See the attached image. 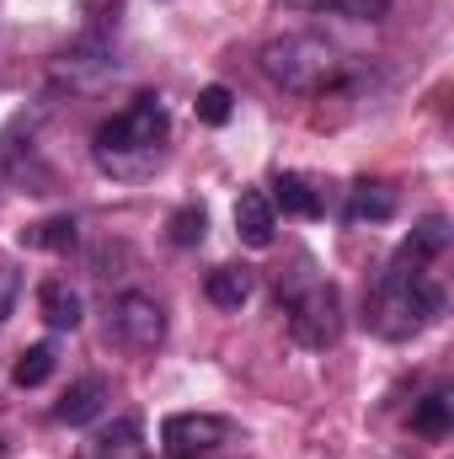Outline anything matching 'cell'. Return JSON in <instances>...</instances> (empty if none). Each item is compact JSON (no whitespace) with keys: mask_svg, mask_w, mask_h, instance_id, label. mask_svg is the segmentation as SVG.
<instances>
[{"mask_svg":"<svg viewBox=\"0 0 454 459\" xmlns=\"http://www.w3.org/2000/svg\"><path fill=\"white\" fill-rule=\"evenodd\" d=\"M444 310H450L444 283H439L428 267H412V262H390V267L374 278L369 299H363V321H369V332L385 337V342H412V337H423L428 326L444 321Z\"/></svg>","mask_w":454,"mask_h":459,"instance_id":"6da1fadb","label":"cell"},{"mask_svg":"<svg viewBox=\"0 0 454 459\" xmlns=\"http://www.w3.org/2000/svg\"><path fill=\"white\" fill-rule=\"evenodd\" d=\"M166 139H171V113H166V102H161L155 91H144V97H134L123 113L97 123L92 155H97V166L113 171V177H144V171L161 160Z\"/></svg>","mask_w":454,"mask_h":459,"instance_id":"7a4b0ae2","label":"cell"},{"mask_svg":"<svg viewBox=\"0 0 454 459\" xmlns=\"http://www.w3.org/2000/svg\"><path fill=\"white\" fill-rule=\"evenodd\" d=\"M257 65H262V75L273 86H284L294 97H321V91H332L353 75V59H342L337 43L316 38V32H289V38L262 43Z\"/></svg>","mask_w":454,"mask_h":459,"instance_id":"3957f363","label":"cell"},{"mask_svg":"<svg viewBox=\"0 0 454 459\" xmlns=\"http://www.w3.org/2000/svg\"><path fill=\"white\" fill-rule=\"evenodd\" d=\"M278 310L289 321V337L310 352H321L342 337V299L327 278L300 273L294 283H278Z\"/></svg>","mask_w":454,"mask_h":459,"instance_id":"277c9868","label":"cell"},{"mask_svg":"<svg viewBox=\"0 0 454 459\" xmlns=\"http://www.w3.org/2000/svg\"><path fill=\"white\" fill-rule=\"evenodd\" d=\"M230 444H240V428L214 411H171L161 422V449L166 459H214Z\"/></svg>","mask_w":454,"mask_h":459,"instance_id":"5b68a950","label":"cell"},{"mask_svg":"<svg viewBox=\"0 0 454 459\" xmlns=\"http://www.w3.org/2000/svg\"><path fill=\"white\" fill-rule=\"evenodd\" d=\"M108 337L123 352H139V358L155 352V347L166 342V305L155 294H139V289L118 294L113 305H108Z\"/></svg>","mask_w":454,"mask_h":459,"instance_id":"8992f818","label":"cell"},{"mask_svg":"<svg viewBox=\"0 0 454 459\" xmlns=\"http://www.w3.org/2000/svg\"><path fill=\"white\" fill-rule=\"evenodd\" d=\"M108 401H113V385H108L102 374H86V379H75V385L54 401V422H59V428H86V422H97V417L108 411Z\"/></svg>","mask_w":454,"mask_h":459,"instance_id":"52a82bcc","label":"cell"},{"mask_svg":"<svg viewBox=\"0 0 454 459\" xmlns=\"http://www.w3.org/2000/svg\"><path fill=\"white\" fill-rule=\"evenodd\" d=\"M235 235H240L251 251H267V246L278 240V209H273V198H267L262 187H246V193L235 198Z\"/></svg>","mask_w":454,"mask_h":459,"instance_id":"ba28073f","label":"cell"},{"mask_svg":"<svg viewBox=\"0 0 454 459\" xmlns=\"http://www.w3.org/2000/svg\"><path fill=\"white\" fill-rule=\"evenodd\" d=\"M267 198H273V209H284L289 220H321V214H327L321 187H316L310 177H300V171H278Z\"/></svg>","mask_w":454,"mask_h":459,"instance_id":"9c48e42d","label":"cell"},{"mask_svg":"<svg viewBox=\"0 0 454 459\" xmlns=\"http://www.w3.org/2000/svg\"><path fill=\"white\" fill-rule=\"evenodd\" d=\"M38 316H43L48 332H75L86 321V305H81V294L65 278H43L38 283Z\"/></svg>","mask_w":454,"mask_h":459,"instance_id":"30bf717a","label":"cell"},{"mask_svg":"<svg viewBox=\"0 0 454 459\" xmlns=\"http://www.w3.org/2000/svg\"><path fill=\"white\" fill-rule=\"evenodd\" d=\"M86 459H150V444H144V422L139 417H118L113 428H102L92 438Z\"/></svg>","mask_w":454,"mask_h":459,"instance_id":"8fae6325","label":"cell"},{"mask_svg":"<svg viewBox=\"0 0 454 459\" xmlns=\"http://www.w3.org/2000/svg\"><path fill=\"white\" fill-rule=\"evenodd\" d=\"M396 0H278L294 16H342V22H385Z\"/></svg>","mask_w":454,"mask_h":459,"instance_id":"7c38bea8","label":"cell"},{"mask_svg":"<svg viewBox=\"0 0 454 459\" xmlns=\"http://www.w3.org/2000/svg\"><path fill=\"white\" fill-rule=\"evenodd\" d=\"M342 220L347 225H385V220H396V193L385 182H353Z\"/></svg>","mask_w":454,"mask_h":459,"instance_id":"4fadbf2b","label":"cell"},{"mask_svg":"<svg viewBox=\"0 0 454 459\" xmlns=\"http://www.w3.org/2000/svg\"><path fill=\"white\" fill-rule=\"evenodd\" d=\"M204 294H209V305H220V310H240V305L257 294V273L240 267V262H225V267H214V273L204 278Z\"/></svg>","mask_w":454,"mask_h":459,"instance_id":"5bb4252c","label":"cell"},{"mask_svg":"<svg viewBox=\"0 0 454 459\" xmlns=\"http://www.w3.org/2000/svg\"><path fill=\"white\" fill-rule=\"evenodd\" d=\"M81 240V225H75V214H48V220H38V225H27L16 235V246L22 251H70Z\"/></svg>","mask_w":454,"mask_h":459,"instance_id":"9a60e30c","label":"cell"},{"mask_svg":"<svg viewBox=\"0 0 454 459\" xmlns=\"http://www.w3.org/2000/svg\"><path fill=\"white\" fill-rule=\"evenodd\" d=\"M450 246V220L444 214H433V220H423V225L412 230L406 240H401V251H396V262H412V267H428L439 251Z\"/></svg>","mask_w":454,"mask_h":459,"instance_id":"2e32d148","label":"cell"},{"mask_svg":"<svg viewBox=\"0 0 454 459\" xmlns=\"http://www.w3.org/2000/svg\"><path fill=\"white\" fill-rule=\"evenodd\" d=\"M54 363H59V352H54V342H32L16 352V363H11V385L16 390H38L48 374H54Z\"/></svg>","mask_w":454,"mask_h":459,"instance_id":"e0dca14e","label":"cell"},{"mask_svg":"<svg viewBox=\"0 0 454 459\" xmlns=\"http://www.w3.org/2000/svg\"><path fill=\"white\" fill-rule=\"evenodd\" d=\"M454 428V401L444 390H433V395H423L417 406H412V433H423V438H450Z\"/></svg>","mask_w":454,"mask_h":459,"instance_id":"ac0fdd59","label":"cell"},{"mask_svg":"<svg viewBox=\"0 0 454 459\" xmlns=\"http://www.w3.org/2000/svg\"><path fill=\"white\" fill-rule=\"evenodd\" d=\"M204 230H209V214H204L198 204H182V209L166 220V240H171L177 251H193V246L204 240Z\"/></svg>","mask_w":454,"mask_h":459,"instance_id":"d6986e66","label":"cell"},{"mask_svg":"<svg viewBox=\"0 0 454 459\" xmlns=\"http://www.w3.org/2000/svg\"><path fill=\"white\" fill-rule=\"evenodd\" d=\"M230 117H235V97H230V86H204V91H198V123L225 128Z\"/></svg>","mask_w":454,"mask_h":459,"instance_id":"ffe728a7","label":"cell"},{"mask_svg":"<svg viewBox=\"0 0 454 459\" xmlns=\"http://www.w3.org/2000/svg\"><path fill=\"white\" fill-rule=\"evenodd\" d=\"M16 299H22V273L0 262V326L11 321V310H16Z\"/></svg>","mask_w":454,"mask_h":459,"instance_id":"44dd1931","label":"cell"},{"mask_svg":"<svg viewBox=\"0 0 454 459\" xmlns=\"http://www.w3.org/2000/svg\"><path fill=\"white\" fill-rule=\"evenodd\" d=\"M0 459H5V438H0Z\"/></svg>","mask_w":454,"mask_h":459,"instance_id":"7402d4cb","label":"cell"}]
</instances>
